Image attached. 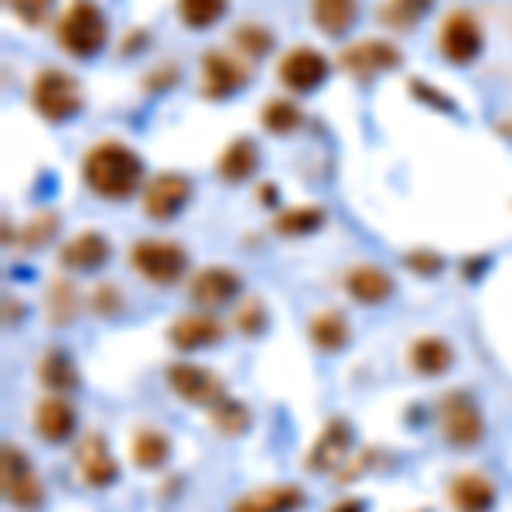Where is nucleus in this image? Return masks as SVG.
Listing matches in <instances>:
<instances>
[{"instance_id": "1", "label": "nucleus", "mask_w": 512, "mask_h": 512, "mask_svg": "<svg viewBox=\"0 0 512 512\" xmlns=\"http://www.w3.org/2000/svg\"><path fill=\"white\" fill-rule=\"evenodd\" d=\"M82 178L93 188L96 195L103 198H130L140 188V178H144V164L127 144H117V140H103L93 151L82 158Z\"/></svg>"}, {"instance_id": "2", "label": "nucleus", "mask_w": 512, "mask_h": 512, "mask_svg": "<svg viewBox=\"0 0 512 512\" xmlns=\"http://www.w3.org/2000/svg\"><path fill=\"white\" fill-rule=\"evenodd\" d=\"M55 38H59L62 52L76 55V59H89L106 41V18L99 14V7L93 0H72L59 18Z\"/></svg>"}, {"instance_id": "3", "label": "nucleus", "mask_w": 512, "mask_h": 512, "mask_svg": "<svg viewBox=\"0 0 512 512\" xmlns=\"http://www.w3.org/2000/svg\"><path fill=\"white\" fill-rule=\"evenodd\" d=\"M31 106L41 120L48 123H65L72 120L82 110V93L79 82L72 76H65L59 69H45L35 76V86H31Z\"/></svg>"}, {"instance_id": "4", "label": "nucleus", "mask_w": 512, "mask_h": 512, "mask_svg": "<svg viewBox=\"0 0 512 512\" xmlns=\"http://www.w3.org/2000/svg\"><path fill=\"white\" fill-rule=\"evenodd\" d=\"M0 485H4V499L14 509L31 512L45 502V485L35 475L31 461L24 458V451H18L14 444H4V451H0Z\"/></svg>"}, {"instance_id": "5", "label": "nucleus", "mask_w": 512, "mask_h": 512, "mask_svg": "<svg viewBox=\"0 0 512 512\" xmlns=\"http://www.w3.org/2000/svg\"><path fill=\"white\" fill-rule=\"evenodd\" d=\"M437 420H441V431L454 448L465 451L482 441V414H478L475 400L465 390L441 396V403H437Z\"/></svg>"}, {"instance_id": "6", "label": "nucleus", "mask_w": 512, "mask_h": 512, "mask_svg": "<svg viewBox=\"0 0 512 512\" xmlns=\"http://www.w3.org/2000/svg\"><path fill=\"white\" fill-rule=\"evenodd\" d=\"M130 260H134V267L151 284L164 287V284H175L185 274L188 256L178 243H168V239H140L134 250H130Z\"/></svg>"}, {"instance_id": "7", "label": "nucleus", "mask_w": 512, "mask_h": 512, "mask_svg": "<svg viewBox=\"0 0 512 512\" xmlns=\"http://www.w3.org/2000/svg\"><path fill=\"white\" fill-rule=\"evenodd\" d=\"M328 76V59L315 48H294L277 65V79L284 82L291 93H311Z\"/></svg>"}, {"instance_id": "8", "label": "nucleus", "mask_w": 512, "mask_h": 512, "mask_svg": "<svg viewBox=\"0 0 512 512\" xmlns=\"http://www.w3.org/2000/svg\"><path fill=\"white\" fill-rule=\"evenodd\" d=\"M250 79V69L233 59L229 52H209L202 59V96L205 99H226L239 93Z\"/></svg>"}, {"instance_id": "9", "label": "nucleus", "mask_w": 512, "mask_h": 512, "mask_svg": "<svg viewBox=\"0 0 512 512\" xmlns=\"http://www.w3.org/2000/svg\"><path fill=\"white\" fill-rule=\"evenodd\" d=\"M188 198H192V181L185 175H175V171H164V175H158L151 185H147L144 212L158 222H168L185 209Z\"/></svg>"}, {"instance_id": "10", "label": "nucleus", "mask_w": 512, "mask_h": 512, "mask_svg": "<svg viewBox=\"0 0 512 512\" xmlns=\"http://www.w3.org/2000/svg\"><path fill=\"white\" fill-rule=\"evenodd\" d=\"M168 383L181 400L198 403V407H216L219 400H226V390H222L219 376L205 373V369L192 366V362H178V366L168 369Z\"/></svg>"}, {"instance_id": "11", "label": "nucleus", "mask_w": 512, "mask_h": 512, "mask_svg": "<svg viewBox=\"0 0 512 512\" xmlns=\"http://www.w3.org/2000/svg\"><path fill=\"white\" fill-rule=\"evenodd\" d=\"M403 55L396 52L390 41H355L342 52V69L349 72L355 79H373L379 72L393 69V65H400Z\"/></svg>"}, {"instance_id": "12", "label": "nucleus", "mask_w": 512, "mask_h": 512, "mask_svg": "<svg viewBox=\"0 0 512 512\" xmlns=\"http://www.w3.org/2000/svg\"><path fill=\"white\" fill-rule=\"evenodd\" d=\"M482 48V31H478L475 18L468 11H454L441 24V52L444 59L468 65Z\"/></svg>"}, {"instance_id": "13", "label": "nucleus", "mask_w": 512, "mask_h": 512, "mask_svg": "<svg viewBox=\"0 0 512 512\" xmlns=\"http://www.w3.org/2000/svg\"><path fill=\"white\" fill-rule=\"evenodd\" d=\"M76 461H79V472L86 478V485H93V489H106V485L117 482V461H113L110 448H106L103 434L82 437L76 448Z\"/></svg>"}, {"instance_id": "14", "label": "nucleus", "mask_w": 512, "mask_h": 512, "mask_svg": "<svg viewBox=\"0 0 512 512\" xmlns=\"http://www.w3.org/2000/svg\"><path fill=\"white\" fill-rule=\"evenodd\" d=\"M349 448H352V427L335 417L332 424L321 431L318 441L311 444L308 468L311 472H335V468L349 458Z\"/></svg>"}, {"instance_id": "15", "label": "nucleus", "mask_w": 512, "mask_h": 512, "mask_svg": "<svg viewBox=\"0 0 512 512\" xmlns=\"http://www.w3.org/2000/svg\"><path fill=\"white\" fill-rule=\"evenodd\" d=\"M239 291V274L226 267H209V270H198L192 277V284H188V294H192V301L198 308H219V304H226L229 297Z\"/></svg>"}, {"instance_id": "16", "label": "nucleus", "mask_w": 512, "mask_h": 512, "mask_svg": "<svg viewBox=\"0 0 512 512\" xmlns=\"http://www.w3.org/2000/svg\"><path fill=\"white\" fill-rule=\"evenodd\" d=\"M448 499L458 512H489L495 506V485L485 475L465 472L448 485Z\"/></svg>"}, {"instance_id": "17", "label": "nucleus", "mask_w": 512, "mask_h": 512, "mask_svg": "<svg viewBox=\"0 0 512 512\" xmlns=\"http://www.w3.org/2000/svg\"><path fill=\"white\" fill-rule=\"evenodd\" d=\"M304 506V492L297 485H270L233 502V512H294Z\"/></svg>"}, {"instance_id": "18", "label": "nucleus", "mask_w": 512, "mask_h": 512, "mask_svg": "<svg viewBox=\"0 0 512 512\" xmlns=\"http://www.w3.org/2000/svg\"><path fill=\"white\" fill-rule=\"evenodd\" d=\"M168 338H171V345L192 352V349H202V345H216L222 338V325L212 315H188L168 328Z\"/></svg>"}, {"instance_id": "19", "label": "nucleus", "mask_w": 512, "mask_h": 512, "mask_svg": "<svg viewBox=\"0 0 512 512\" xmlns=\"http://www.w3.org/2000/svg\"><path fill=\"white\" fill-rule=\"evenodd\" d=\"M59 260H62V267H69V270H96L110 260V243L99 233H82L72 239V243L62 246Z\"/></svg>"}, {"instance_id": "20", "label": "nucleus", "mask_w": 512, "mask_h": 512, "mask_svg": "<svg viewBox=\"0 0 512 512\" xmlns=\"http://www.w3.org/2000/svg\"><path fill=\"white\" fill-rule=\"evenodd\" d=\"M345 291H349L355 301H362V304H379V301H386V297L393 294V280H390L386 270L362 263V267L349 270V277H345Z\"/></svg>"}, {"instance_id": "21", "label": "nucleus", "mask_w": 512, "mask_h": 512, "mask_svg": "<svg viewBox=\"0 0 512 512\" xmlns=\"http://www.w3.org/2000/svg\"><path fill=\"white\" fill-rule=\"evenodd\" d=\"M72 427H76V410H72L65 400L52 396V400L38 403V410H35V431L45 437V441L62 444L65 437L72 434Z\"/></svg>"}, {"instance_id": "22", "label": "nucleus", "mask_w": 512, "mask_h": 512, "mask_svg": "<svg viewBox=\"0 0 512 512\" xmlns=\"http://www.w3.org/2000/svg\"><path fill=\"white\" fill-rule=\"evenodd\" d=\"M311 18L325 35L342 38L359 18V4L355 0H311Z\"/></svg>"}, {"instance_id": "23", "label": "nucleus", "mask_w": 512, "mask_h": 512, "mask_svg": "<svg viewBox=\"0 0 512 512\" xmlns=\"http://www.w3.org/2000/svg\"><path fill=\"white\" fill-rule=\"evenodd\" d=\"M256 164H260V154H256L253 140L250 137H239L233 140V144L222 151L219 158V175L226 181H233V185H239V181H246L256 171Z\"/></svg>"}, {"instance_id": "24", "label": "nucleus", "mask_w": 512, "mask_h": 512, "mask_svg": "<svg viewBox=\"0 0 512 512\" xmlns=\"http://www.w3.org/2000/svg\"><path fill=\"white\" fill-rule=\"evenodd\" d=\"M451 362H454L451 345L434 335L420 338V342H414V349H410V366H414L420 376H441Z\"/></svg>"}, {"instance_id": "25", "label": "nucleus", "mask_w": 512, "mask_h": 512, "mask_svg": "<svg viewBox=\"0 0 512 512\" xmlns=\"http://www.w3.org/2000/svg\"><path fill=\"white\" fill-rule=\"evenodd\" d=\"M130 454H134L137 468L154 472V468H161L164 461H168L171 441L161 431H154V427H140V431L134 434V444H130Z\"/></svg>"}, {"instance_id": "26", "label": "nucleus", "mask_w": 512, "mask_h": 512, "mask_svg": "<svg viewBox=\"0 0 512 512\" xmlns=\"http://www.w3.org/2000/svg\"><path fill=\"white\" fill-rule=\"evenodd\" d=\"M308 332H311V342L325 352H335L349 342V325H345V318L338 315V311H321V315H315Z\"/></svg>"}, {"instance_id": "27", "label": "nucleus", "mask_w": 512, "mask_h": 512, "mask_svg": "<svg viewBox=\"0 0 512 512\" xmlns=\"http://www.w3.org/2000/svg\"><path fill=\"white\" fill-rule=\"evenodd\" d=\"M431 11V0H383L379 4V21L386 28H396V31H407Z\"/></svg>"}, {"instance_id": "28", "label": "nucleus", "mask_w": 512, "mask_h": 512, "mask_svg": "<svg viewBox=\"0 0 512 512\" xmlns=\"http://www.w3.org/2000/svg\"><path fill=\"white\" fill-rule=\"evenodd\" d=\"M41 383L52 393H69L76 386V369H72V359L65 352H48L41 359Z\"/></svg>"}, {"instance_id": "29", "label": "nucleus", "mask_w": 512, "mask_h": 512, "mask_svg": "<svg viewBox=\"0 0 512 512\" xmlns=\"http://www.w3.org/2000/svg\"><path fill=\"white\" fill-rule=\"evenodd\" d=\"M321 222H325V212L315 209V205H301V209L280 212L274 229L280 236H308V233H315Z\"/></svg>"}, {"instance_id": "30", "label": "nucleus", "mask_w": 512, "mask_h": 512, "mask_svg": "<svg viewBox=\"0 0 512 512\" xmlns=\"http://www.w3.org/2000/svg\"><path fill=\"white\" fill-rule=\"evenodd\" d=\"M178 14L188 28H212L226 14V0H178Z\"/></svg>"}, {"instance_id": "31", "label": "nucleus", "mask_w": 512, "mask_h": 512, "mask_svg": "<svg viewBox=\"0 0 512 512\" xmlns=\"http://www.w3.org/2000/svg\"><path fill=\"white\" fill-rule=\"evenodd\" d=\"M260 120L270 134H291V130L301 127V110L294 103H287V99H274V103L263 106Z\"/></svg>"}, {"instance_id": "32", "label": "nucleus", "mask_w": 512, "mask_h": 512, "mask_svg": "<svg viewBox=\"0 0 512 512\" xmlns=\"http://www.w3.org/2000/svg\"><path fill=\"white\" fill-rule=\"evenodd\" d=\"M212 424H216L222 434L236 437L250 427V410L236 400H219L216 407H212Z\"/></svg>"}, {"instance_id": "33", "label": "nucleus", "mask_w": 512, "mask_h": 512, "mask_svg": "<svg viewBox=\"0 0 512 512\" xmlns=\"http://www.w3.org/2000/svg\"><path fill=\"white\" fill-rule=\"evenodd\" d=\"M236 48H243L250 59H263L274 48V35L260 24H243V28H236Z\"/></svg>"}, {"instance_id": "34", "label": "nucleus", "mask_w": 512, "mask_h": 512, "mask_svg": "<svg viewBox=\"0 0 512 512\" xmlns=\"http://www.w3.org/2000/svg\"><path fill=\"white\" fill-rule=\"evenodd\" d=\"M48 308H52V321H72L79 311V297L65 280H52V291H48Z\"/></svg>"}, {"instance_id": "35", "label": "nucleus", "mask_w": 512, "mask_h": 512, "mask_svg": "<svg viewBox=\"0 0 512 512\" xmlns=\"http://www.w3.org/2000/svg\"><path fill=\"white\" fill-rule=\"evenodd\" d=\"M4 4H7V11L28 24V28L41 24L48 18V11H52V0H4Z\"/></svg>"}, {"instance_id": "36", "label": "nucleus", "mask_w": 512, "mask_h": 512, "mask_svg": "<svg viewBox=\"0 0 512 512\" xmlns=\"http://www.w3.org/2000/svg\"><path fill=\"white\" fill-rule=\"evenodd\" d=\"M55 229H59V219L52 216V212H41L28 222V229H24V246H41L48 243V239L55 236Z\"/></svg>"}, {"instance_id": "37", "label": "nucleus", "mask_w": 512, "mask_h": 512, "mask_svg": "<svg viewBox=\"0 0 512 512\" xmlns=\"http://www.w3.org/2000/svg\"><path fill=\"white\" fill-rule=\"evenodd\" d=\"M263 325H267V315H263V304L260 301H250V304H243V308H239V315H236V328H239V332L256 335Z\"/></svg>"}, {"instance_id": "38", "label": "nucleus", "mask_w": 512, "mask_h": 512, "mask_svg": "<svg viewBox=\"0 0 512 512\" xmlns=\"http://www.w3.org/2000/svg\"><path fill=\"white\" fill-rule=\"evenodd\" d=\"M93 308L99 311V315H106V318H113L117 311L123 308V297L117 294V287L113 284H103L99 291L93 294Z\"/></svg>"}, {"instance_id": "39", "label": "nucleus", "mask_w": 512, "mask_h": 512, "mask_svg": "<svg viewBox=\"0 0 512 512\" xmlns=\"http://www.w3.org/2000/svg\"><path fill=\"white\" fill-rule=\"evenodd\" d=\"M407 263L417 270V274H437V270L444 267L441 256H437V253H420V250H417V253H410V256H407Z\"/></svg>"}, {"instance_id": "40", "label": "nucleus", "mask_w": 512, "mask_h": 512, "mask_svg": "<svg viewBox=\"0 0 512 512\" xmlns=\"http://www.w3.org/2000/svg\"><path fill=\"white\" fill-rule=\"evenodd\" d=\"M410 89H414V93H417L420 99H431V103H437V106H441V110H454V103H451V99L434 96V89H431V86H420V82H410Z\"/></svg>"}, {"instance_id": "41", "label": "nucleus", "mask_w": 512, "mask_h": 512, "mask_svg": "<svg viewBox=\"0 0 512 512\" xmlns=\"http://www.w3.org/2000/svg\"><path fill=\"white\" fill-rule=\"evenodd\" d=\"M332 512H366V509H362V502H359V499H342Z\"/></svg>"}, {"instance_id": "42", "label": "nucleus", "mask_w": 512, "mask_h": 512, "mask_svg": "<svg viewBox=\"0 0 512 512\" xmlns=\"http://www.w3.org/2000/svg\"><path fill=\"white\" fill-rule=\"evenodd\" d=\"M260 198H263V205H274L277 202V188L274 185H263L260 188Z\"/></svg>"}]
</instances>
